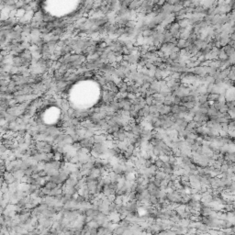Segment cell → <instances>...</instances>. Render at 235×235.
<instances>
[{
    "label": "cell",
    "mask_w": 235,
    "mask_h": 235,
    "mask_svg": "<svg viewBox=\"0 0 235 235\" xmlns=\"http://www.w3.org/2000/svg\"><path fill=\"white\" fill-rule=\"evenodd\" d=\"M171 112L170 107L164 106V105H160L158 106V113L160 115H167Z\"/></svg>",
    "instance_id": "6da1fadb"
},
{
    "label": "cell",
    "mask_w": 235,
    "mask_h": 235,
    "mask_svg": "<svg viewBox=\"0 0 235 235\" xmlns=\"http://www.w3.org/2000/svg\"><path fill=\"white\" fill-rule=\"evenodd\" d=\"M112 172H114L115 174H119V175H121V176L125 174V172H124V170H123V167H122V165L118 164V163H117V164L113 165Z\"/></svg>",
    "instance_id": "7a4b0ae2"
},
{
    "label": "cell",
    "mask_w": 235,
    "mask_h": 235,
    "mask_svg": "<svg viewBox=\"0 0 235 235\" xmlns=\"http://www.w3.org/2000/svg\"><path fill=\"white\" fill-rule=\"evenodd\" d=\"M212 209H210V208H209V207H206V206H203V205H201V208L200 209H199V214H200V216L202 217H208L210 214V211H211Z\"/></svg>",
    "instance_id": "3957f363"
},
{
    "label": "cell",
    "mask_w": 235,
    "mask_h": 235,
    "mask_svg": "<svg viewBox=\"0 0 235 235\" xmlns=\"http://www.w3.org/2000/svg\"><path fill=\"white\" fill-rule=\"evenodd\" d=\"M189 45V43L186 42V40H182V39H178V41H177V43H176V47L178 48L180 51H182V50H185L187 47V46Z\"/></svg>",
    "instance_id": "277c9868"
},
{
    "label": "cell",
    "mask_w": 235,
    "mask_h": 235,
    "mask_svg": "<svg viewBox=\"0 0 235 235\" xmlns=\"http://www.w3.org/2000/svg\"><path fill=\"white\" fill-rule=\"evenodd\" d=\"M118 89V93L120 94H124L127 92V87H128V84L126 83L125 81H121L117 85Z\"/></svg>",
    "instance_id": "5b68a950"
},
{
    "label": "cell",
    "mask_w": 235,
    "mask_h": 235,
    "mask_svg": "<svg viewBox=\"0 0 235 235\" xmlns=\"http://www.w3.org/2000/svg\"><path fill=\"white\" fill-rule=\"evenodd\" d=\"M130 125V124H129ZM131 126V132L135 135V136H140V131H141V129L142 127L140 124H134V125H130Z\"/></svg>",
    "instance_id": "8992f818"
},
{
    "label": "cell",
    "mask_w": 235,
    "mask_h": 235,
    "mask_svg": "<svg viewBox=\"0 0 235 235\" xmlns=\"http://www.w3.org/2000/svg\"><path fill=\"white\" fill-rule=\"evenodd\" d=\"M154 177H155L156 179L160 180V181H163V180H164V179H165V177H166V174H164V173H163L162 170L158 169V170L156 171L155 174H154Z\"/></svg>",
    "instance_id": "52a82bcc"
},
{
    "label": "cell",
    "mask_w": 235,
    "mask_h": 235,
    "mask_svg": "<svg viewBox=\"0 0 235 235\" xmlns=\"http://www.w3.org/2000/svg\"><path fill=\"white\" fill-rule=\"evenodd\" d=\"M118 225L120 226V227L124 228V230H127L128 228L130 226V222H129L128 220H126V219H124V220H119V222H118Z\"/></svg>",
    "instance_id": "ba28073f"
},
{
    "label": "cell",
    "mask_w": 235,
    "mask_h": 235,
    "mask_svg": "<svg viewBox=\"0 0 235 235\" xmlns=\"http://www.w3.org/2000/svg\"><path fill=\"white\" fill-rule=\"evenodd\" d=\"M220 95L219 94H209V102H216L219 101Z\"/></svg>",
    "instance_id": "9c48e42d"
},
{
    "label": "cell",
    "mask_w": 235,
    "mask_h": 235,
    "mask_svg": "<svg viewBox=\"0 0 235 235\" xmlns=\"http://www.w3.org/2000/svg\"><path fill=\"white\" fill-rule=\"evenodd\" d=\"M124 231H125V230H124V228L120 227L118 224V226L116 227V229L113 231V232L112 233H115V234L117 235H123V233H124Z\"/></svg>",
    "instance_id": "30bf717a"
},
{
    "label": "cell",
    "mask_w": 235,
    "mask_h": 235,
    "mask_svg": "<svg viewBox=\"0 0 235 235\" xmlns=\"http://www.w3.org/2000/svg\"><path fill=\"white\" fill-rule=\"evenodd\" d=\"M144 101L147 106H151L153 104V96H147L144 97Z\"/></svg>",
    "instance_id": "8fae6325"
},
{
    "label": "cell",
    "mask_w": 235,
    "mask_h": 235,
    "mask_svg": "<svg viewBox=\"0 0 235 235\" xmlns=\"http://www.w3.org/2000/svg\"><path fill=\"white\" fill-rule=\"evenodd\" d=\"M116 206L117 205L115 204L114 202H111L108 206H107V210H108V212H109V214L110 213H113V212H115L116 211Z\"/></svg>",
    "instance_id": "7c38bea8"
},
{
    "label": "cell",
    "mask_w": 235,
    "mask_h": 235,
    "mask_svg": "<svg viewBox=\"0 0 235 235\" xmlns=\"http://www.w3.org/2000/svg\"><path fill=\"white\" fill-rule=\"evenodd\" d=\"M125 28H129V29H135L136 28V22L134 20H129L126 23Z\"/></svg>",
    "instance_id": "4fadbf2b"
},
{
    "label": "cell",
    "mask_w": 235,
    "mask_h": 235,
    "mask_svg": "<svg viewBox=\"0 0 235 235\" xmlns=\"http://www.w3.org/2000/svg\"><path fill=\"white\" fill-rule=\"evenodd\" d=\"M189 223H190V220H181L178 222V224L180 225V226H181V227H185V228L188 227Z\"/></svg>",
    "instance_id": "5bb4252c"
},
{
    "label": "cell",
    "mask_w": 235,
    "mask_h": 235,
    "mask_svg": "<svg viewBox=\"0 0 235 235\" xmlns=\"http://www.w3.org/2000/svg\"><path fill=\"white\" fill-rule=\"evenodd\" d=\"M191 217V214H190L188 211H184V212L180 215V218H181V220H189V218Z\"/></svg>",
    "instance_id": "9a60e30c"
},
{
    "label": "cell",
    "mask_w": 235,
    "mask_h": 235,
    "mask_svg": "<svg viewBox=\"0 0 235 235\" xmlns=\"http://www.w3.org/2000/svg\"><path fill=\"white\" fill-rule=\"evenodd\" d=\"M149 111H150V113H156V112H158V106H156L154 104L149 106Z\"/></svg>",
    "instance_id": "2e32d148"
},
{
    "label": "cell",
    "mask_w": 235,
    "mask_h": 235,
    "mask_svg": "<svg viewBox=\"0 0 235 235\" xmlns=\"http://www.w3.org/2000/svg\"><path fill=\"white\" fill-rule=\"evenodd\" d=\"M153 164L155 165L158 169H161L162 167H163V163L162 162V160L161 159H159V158H157V159L155 160V162L153 163Z\"/></svg>",
    "instance_id": "e0dca14e"
},
{
    "label": "cell",
    "mask_w": 235,
    "mask_h": 235,
    "mask_svg": "<svg viewBox=\"0 0 235 235\" xmlns=\"http://www.w3.org/2000/svg\"><path fill=\"white\" fill-rule=\"evenodd\" d=\"M152 164H153V163H152V162H151V161H150V160L148 159V160H146V161H145V163H144V165H143V166L145 167V168H149V167L152 166Z\"/></svg>",
    "instance_id": "ac0fdd59"
},
{
    "label": "cell",
    "mask_w": 235,
    "mask_h": 235,
    "mask_svg": "<svg viewBox=\"0 0 235 235\" xmlns=\"http://www.w3.org/2000/svg\"><path fill=\"white\" fill-rule=\"evenodd\" d=\"M153 184H154V186H156V187H158V188H160V186H161V181L160 180H158V179H154V181H153Z\"/></svg>",
    "instance_id": "d6986e66"
},
{
    "label": "cell",
    "mask_w": 235,
    "mask_h": 235,
    "mask_svg": "<svg viewBox=\"0 0 235 235\" xmlns=\"http://www.w3.org/2000/svg\"><path fill=\"white\" fill-rule=\"evenodd\" d=\"M167 235H176V232L172 230H167Z\"/></svg>",
    "instance_id": "ffe728a7"
}]
</instances>
